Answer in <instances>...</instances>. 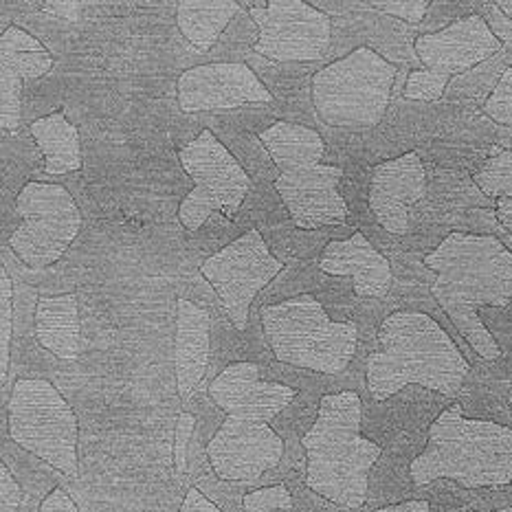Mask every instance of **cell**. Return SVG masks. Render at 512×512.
<instances>
[{"label":"cell","instance_id":"obj_29","mask_svg":"<svg viewBox=\"0 0 512 512\" xmlns=\"http://www.w3.org/2000/svg\"><path fill=\"white\" fill-rule=\"evenodd\" d=\"M38 512H80V510H77L69 493L62 491V488H55V491H51L47 499H44Z\"/></svg>","mask_w":512,"mask_h":512},{"label":"cell","instance_id":"obj_32","mask_svg":"<svg viewBox=\"0 0 512 512\" xmlns=\"http://www.w3.org/2000/svg\"><path fill=\"white\" fill-rule=\"evenodd\" d=\"M374 512H429V504L427 502H403V504H394V506H385L381 510Z\"/></svg>","mask_w":512,"mask_h":512},{"label":"cell","instance_id":"obj_24","mask_svg":"<svg viewBox=\"0 0 512 512\" xmlns=\"http://www.w3.org/2000/svg\"><path fill=\"white\" fill-rule=\"evenodd\" d=\"M244 512H293V497L284 484L266 486L244 495Z\"/></svg>","mask_w":512,"mask_h":512},{"label":"cell","instance_id":"obj_35","mask_svg":"<svg viewBox=\"0 0 512 512\" xmlns=\"http://www.w3.org/2000/svg\"><path fill=\"white\" fill-rule=\"evenodd\" d=\"M508 403H510V409H512V387H510V394H508Z\"/></svg>","mask_w":512,"mask_h":512},{"label":"cell","instance_id":"obj_13","mask_svg":"<svg viewBox=\"0 0 512 512\" xmlns=\"http://www.w3.org/2000/svg\"><path fill=\"white\" fill-rule=\"evenodd\" d=\"M282 271L284 264L273 258L258 229L247 231L200 266V273L214 286L238 330H247L249 308L255 295Z\"/></svg>","mask_w":512,"mask_h":512},{"label":"cell","instance_id":"obj_26","mask_svg":"<svg viewBox=\"0 0 512 512\" xmlns=\"http://www.w3.org/2000/svg\"><path fill=\"white\" fill-rule=\"evenodd\" d=\"M367 7L383 11L387 16L411 22V25H418V22L425 18L431 3L429 0H383V3H370Z\"/></svg>","mask_w":512,"mask_h":512},{"label":"cell","instance_id":"obj_30","mask_svg":"<svg viewBox=\"0 0 512 512\" xmlns=\"http://www.w3.org/2000/svg\"><path fill=\"white\" fill-rule=\"evenodd\" d=\"M181 512H225L216 504H211L209 499L198 491V488H189L185 495V502L181 506Z\"/></svg>","mask_w":512,"mask_h":512},{"label":"cell","instance_id":"obj_1","mask_svg":"<svg viewBox=\"0 0 512 512\" xmlns=\"http://www.w3.org/2000/svg\"><path fill=\"white\" fill-rule=\"evenodd\" d=\"M209 396L227 418L207 444L209 462L225 482H255L275 469L284 440L269 422L297 398V389L266 383L253 363H231L209 385Z\"/></svg>","mask_w":512,"mask_h":512},{"label":"cell","instance_id":"obj_5","mask_svg":"<svg viewBox=\"0 0 512 512\" xmlns=\"http://www.w3.org/2000/svg\"><path fill=\"white\" fill-rule=\"evenodd\" d=\"M416 486L447 477L464 488L512 484V429L491 420L464 418L451 405L429 427L427 449L409 466Z\"/></svg>","mask_w":512,"mask_h":512},{"label":"cell","instance_id":"obj_25","mask_svg":"<svg viewBox=\"0 0 512 512\" xmlns=\"http://www.w3.org/2000/svg\"><path fill=\"white\" fill-rule=\"evenodd\" d=\"M484 113L502 126L512 128V66L506 69L502 80L497 82L495 91L486 99Z\"/></svg>","mask_w":512,"mask_h":512},{"label":"cell","instance_id":"obj_18","mask_svg":"<svg viewBox=\"0 0 512 512\" xmlns=\"http://www.w3.org/2000/svg\"><path fill=\"white\" fill-rule=\"evenodd\" d=\"M319 269L335 277H352L359 297H385L392 288V269L361 231L348 240H335L321 253Z\"/></svg>","mask_w":512,"mask_h":512},{"label":"cell","instance_id":"obj_31","mask_svg":"<svg viewBox=\"0 0 512 512\" xmlns=\"http://www.w3.org/2000/svg\"><path fill=\"white\" fill-rule=\"evenodd\" d=\"M194 429V416L183 414L181 416V425H178V444H176V464L178 471H185V444L189 433Z\"/></svg>","mask_w":512,"mask_h":512},{"label":"cell","instance_id":"obj_22","mask_svg":"<svg viewBox=\"0 0 512 512\" xmlns=\"http://www.w3.org/2000/svg\"><path fill=\"white\" fill-rule=\"evenodd\" d=\"M238 11L240 3L233 0H181L176 7V22L189 44L198 53H205L214 47Z\"/></svg>","mask_w":512,"mask_h":512},{"label":"cell","instance_id":"obj_11","mask_svg":"<svg viewBox=\"0 0 512 512\" xmlns=\"http://www.w3.org/2000/svg\"><path fill=\"white\" fill-rule=\"evenodd\" d=\"M502 49L493 29L482 16H466L436 33L416 40V53L425 69L407 77L405 97L418 102H438L453 75L482 64Z\"/></svg>","mask_w":512,"mask_h":512},{"label":"cell","instance_id":"obj_9","mask_svg":"<svg viewBox=\"0 0 512 512\" xmlns=\"http://www.w3.org/2000/svg\"><path fill=\"white\" fill-rule=\"evenodd\" d=\"M9 436L55 471L77 477V416L49 381H16L9 398Z\"/></svg>","mask_w":512,"mask_h":512},{"label":"cell","instance_id":"obj_16","mask_svg":"<svg viewBox=\"0 0 512 512\" xmlns=\"http://www.w3.org/2000/svg\"><path fill=\"white\" fill-rule=\"evenodd\" d=\"M427 194V174L418 152L385 161L372 170L370 209L385 231L403 236L409 231V209Z\"/></svg>","mask_w":512,"mask_h":512},{"label":"cell","instance_id":"obj_36","mask_svg":"<svg viewBox=\"0 0 512 512\" xmlns=\"http://www.w3.org/2000/svg\"><path fill=\"white\" fill-rule=\"evenodd\" d=\"M493 512H512V508H504V510H493Z\"/></svg>","mask_w":512,"mask_h":512},{"label":"cell","instance_id":"obj_27","mask_svg":"<svg viewBox=\"0 0 512 512\" xmlns=\"http://www.w3.org/2000/svg\"><path fill=\"white\" fill-rule=\"evenodd\" d=\"M0 282H3V383L7 381V370H9V341H11V315H14V308H11V277L7 275L5 266L0 271Z\"/></svg>","mask_w":512,"mask_h":512},{"label":"cell","instance_id":"obj_19","mask_svg":"<svg viewBox=\"0 0 512 512\" xmlns=\"http://www.w3.org/2000/svg\"><path fill=\"white\" fill-rule=\"evenodd\" d=\"M209 315L189 299H178L176 321V387L178 396L187 400L203 381L209 359Z\"/></svg>","mask_w":512,"mask_h":512},{"label":"cell","instance_id":"obj_2","mask_svg":"<svg viewBox=\"0 0 512 512\" xmlns=\"http://www.w3.org/2000/svg\"><path fill=\"white\" fill-rule=\"evenodd\" d=\"M425 264L436 273L431 293L460 335L482 359H499L502 350L480 319V308L510 304L512 253L493 236L453 231L427 255Z\"/></svg>","mask_w":512,"mask_h":512},{"label":"cell","instance_id":"obj_14","mask_svg":"<svg viewBox=\"0 0 512 512\" xmlns=\"http://www.w3.org/2000/svg\"><path fill=\"white\" fill-rule=\"evenodd\" d=\"M251 18L260 33L253 49L273 62H313L330 47V16L304 0L253 5Z\"/></svg>","mask_w":512,"mask_h":512},{"label":"cell","instance_id":"obj_3","mask_svg":"<svg viewBox=\"0 0 512 512\" xmlns=\"http://www.w3.org/2000/svg\"><path fill=\"white\" fill-rule=\"evenodd\" d=\"M469 372V361L440 324L411 310L383 321L378 350L367 356V387L378 403L411 383L453 398Z\"/></svg>","mask_w":512,"mask_h":512},{"label":"cell","instance_id":"obj_21","mask_svg":"<svg viewBox=\"0 0 512 512\" xmlns=\"http://www.w3.org/2000/svg\"><path fill=\"white\" fill-rule=\"evenodd\" d=\"M31 135L44 157V172L60 176L82 170L80 132L64 113L36 119L31 124Z\"/></svg>","mask_w":512,"mask_h":512},{"label":"cell","instance_id":"obj_34","mask_svg":"<svg viewBox=\"0 0 512 512\" xmlns=\"http://www.w3.org/2000/svg\"><path fill=\"white\" fill-rule=\"evenodd\" d=\"M495 7L502 9L508 18H512V0H499V3H495Z\"/></svg>","mask_w":512,"mask_h":512},{"label":"cell","instance_id":"obj_15","mask_svg":"<svg viewBox=\"0 0 512 512\" xmlns=\"http://www.w3.org/2000/svg\"><path fill=\"white\" fill-rule=\"evenodd\" d=\"M271 102L269 88L247 64H200L178 77V106L183 113Z\"/></svg>","mask_w":512,"mask_h":512},{"label":"cell","instance_id":"obj_12","mask_svg":"<svg viewBox=\"0 0 512 512\" xmlns=\"http://www.w3.org/2000/svg\"><path fill=\"white\" fill-rule=\"evenodd\" d=\"M178 159L194 181V189L178 207V218L187 231H198L216 211H238L251 189V178L214 132H200L178 152Z\"/></svg>","mask_w":512,"mask_h":512},{"label":"cell","instance_id":"obj_7","mask_svg":"<svg viewBox=\"0 0 512 512\" xmlns=\"http://www.w3.org/2000/svg\"><path fill=\"white\" fill-rule=\"evenodd\" d=\"M262 326L277 361L321 374H341L350 365L359 339L354 321H332L308 293L266 306Z\"/></svg>","mask_w":512,"mask_h":512},{"label":"cell","instance_id":"obj_20","mask_svg":"<svg viewBox=\"0 0 512 512\" xmlns=\"http://www.w3.org/2000/svg\"><path fill=\"white\" fill-rule=\"evenodd\" d=\"M36 337L44 350L62 361L80 356V310L75 293L38 297Z\"/></svg>","mask_w":512,"mask_h":512},{"label":"cell","instance_id":"obj_17","mask_svg":"<svg viewBox=\"0 0 512 512\" xmlns=\"http://www.w3.org/2000/svg\"><path fill=\"white\" fill-rule=\"evenodd\" d=\"M53 69V55L44 44L20 27H9L0 38V91H3V128L20 126L22 86L40 80Z\"/></svg>","mask_w":512,"mask_h":512},{"label":"cell","instance_id":"obj_23","mask_svg":"<svg viewBox=\"0 0 512 512\" xmlns=\"http://www.w3.org/2000/svg\"><path fill=\"white\" fill-rule=\"evenodd\" d=\"M473 183L495 200L497 220L512 233V152L495 146L491 159L473 172Z\"/></svg>","mask_w":512,"mask_h":512},{"label":"cell","instance_id":"obj_4","mask_svg":"<svg viewBox=\"0 0 512 512\" xmlns=\"http://www.w3.org/2000/svg\"><path fill=\"white\" fill-rule=\"evenodd\" d=\"M361 398L356 392L321 398L315 425L302 438L313 493L343 510H356L367 499V477L383 449L361 436Z\"/></svg>","mask_w":512,"mask_h":512},{"label":"cell","instance_id":"obj_6","mask_svg":"<svg viewBox=\"0 0 512 512\" xmlns=\"http://www.w3.org/2000/svg\"><path fill=\"white\" fill-rule=\"evenodd\" d=\"M260 141L280 170L275 189L295 227L345 225L348 205L339 194L343 170L321 163L326 146L313 128L277 121L275 126L260 132Z\"/></svg>","mask_w":512,"mask_h":512},{"label":"cell","instance_id":"obj_33","mask_svg":"<svg viewBox=\"0 0 512 512\" xmlns=\"http://www.w3.org/2000/svg\"><path fill=\"white\" fill-rule=\"evenodd\" d=\"M82 5L80 3H47L44 5V9L47 11H60L62 18H69V20H77L75 14H71V11H77Z\"/></svg>","mask_w":512,"mask_h":512},{"label":"cell","instance_id":"obj_8","mask_svg":"<svg viewBox=\"0 0 512 512\" xmlns=\"http://www.w3.org/2000/svg\"><path fill=\"white\" fill-rule=\"evenodd\" d=\"M396 66L361 47L313 77V106L319 119L335 128H374L392 97Z\"/></svg>","mask_w":512,"mask_h":512},{"label":"cell","instance_id":"obj_10","mask_svg":"<svg viewBox=\"0 0 512 512\" xmlns=\"http://www.w3.org/2000/svg\"><path fill=\"white\" fill-rule=\"evenodd\" d=\"M16 211L22 225L11 233L9 247L33 271L58 262L82 229L80 207L62 185L27 183Z\"/></svg>","mask_w":512,"mask_h":512},{"label":"cell","instance_id":"obj_28","mask_svg":"<svg viewBox=\"0 0 512 512\" xmlns=\"http://www.w3.org/2000/svg\"><path fill=\"white\" fill-rule=\"evenodd\" d=\"M22 504V488L5 464H0V512H16Z\"/></svg>","mask_w":512,"mask_h":512}]
</instances>
